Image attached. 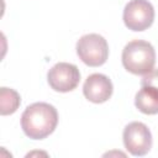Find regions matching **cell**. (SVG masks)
Returning <instances> with one entry per match:
<instances>
[{
  "label": "cell",
  "mask_w": 158,
  "mask_h": 158,
  "mask_svg": "<svg viewBox=\"0 0 158 158\" xmlns=\"http://www.w3.org/2000/svg\"><path fill=\"white\" fill-rule=\"evenodd\" d=\"M57 109L48 102H33L21 115V127L32 139H43L57 127Z\"/></svg>",
  "instance_id": "cell-1"
},
{
  "label": "cell",
  "mask_w": 158,
  "mask_h": 158,
  "mask_svg": "<svg viewBox=\"0 0 158 158\" xmlns=\"http://www.w3.org/2000/svg\"><path fill=\"white\" fill-rule=\"evenodd\" d=\"M156 51L147 41L133 40L122 49V64L132 74H146L153 69Z\"/></svg>",
  "instance_id": "cell-2"
},
{
  "label": "cell",
  "mask_w": 158,
  "mask_h": 158,
  "mask_svg": "<svg viewBox=\"0 0 158 158\" xmlns=\"http://www.w3.org/2000/svg\"><path fill=\"white\" fill-rule=\"evenodd\" d=\"M77 54L89 67L102 65L109 57V44L99 33H88L77 42Z\"/></svg>",
  "instance_id": "cell-3"
},
{
  "label": "cell",
  "mask_w": 158,
  "mask_h": 158,
  "mask_svg": "<svg viewBox=\"0 0 158 158\" xmlns=\"http://www.w3.org/2000/svg\"><path fill=\"white\" fill-rule=\"evenodd\" d=\"M154 21V7L148 0H130L123 9V22L131 31H144Z\"/></svg>",
  "instance_id": "cell-4"
},
{
  "label": "cell",
  "mask_w": 158,
  "mask_h": 158,
  "mask_svg": "<svg viewBox=\"0 0 158 158\" xmlns=\"http://www.w3.org/2000/svg\"><path fill=\"white\" fill-rule=\"evenodd\" d=\"M122 138L125 148L135 157L146 156L152 148V133L143 122H130L123 128Z\"/></svg>",
  "instance_id": "cell-5"
},
{
  "label": "cell",
  "mask_w": 158,
  "mask_h": 158,
  "mask_svg": "<svg viewBox=\"0 0 158 158\" xmlns=\"http://www.w3.org/2000/svg\"><path fill=\"white\" fill-rule=\"evenodd\" d=\"M47 80L53 90L68 93L78 86L80 81V72L75 64L59 62L48 70Z\"/></svg>",
  "instance_id": "cell-6"
},
{
  "label": "cell",
  "mask_w": 158,
  "mask_h": 158,
  "mask_svg": "<svg viewBox=\"0 0 158 158\" xmlns=\"http://www.w3.org/2000/svg\"><path fill=\"white\" fill-rule=\"evenodd\" d=\"M114 91V86L109 77L101 73H94L90 74L84 85H83V93L84 96L95 104H101L107 101Z\"/></svg>",
  "instance_id": "cell-7"
},
{
  "label": "cell",
  "mask_w": 158,
  "mask_h": 158,
  "mask_svg": "<svg viewBox=\"0 0 158 158\" xmlns=\"http://www.w3.org/2000/svg\"><path fill=\"white\" fill-rule=\"evenodd\" d=\"M135 105L143 114H158V89L149 85H142L135 96Z\"/></svg>",
  "instance_id": "cell-8"
},
{
  "label": "cell",
  "mask_w": 158,
  "mask_h": 158,
  "mask_svg": "<svg viewBox=\"0 0 158 158\" xmlns=\"http://www.w3.org/2000/svg\"><path fill=\"white\" fill-rule=\"evenodd\" d=\"M21 104L20 94L10 88L2 86L0 89V114L11 115L14 114Z\"/></svg>",
  "instance_id": "cell-9"
},
{
  "label": "cell",
  "mask_w": 158,
  "mask_h": 158,
  "mask_svg": "<svg viewBox=\"0 0 158 158\" xmlns=\"http://www.w3.org/2000/svg\"><path fill=\"white\" fill-rule=\"evenodd\" d=\"M141 85H149L158 89V69H152L151 72L143 74Z\"/></svg>",
  "instance_id": "cell-10"
}]
</instances>
